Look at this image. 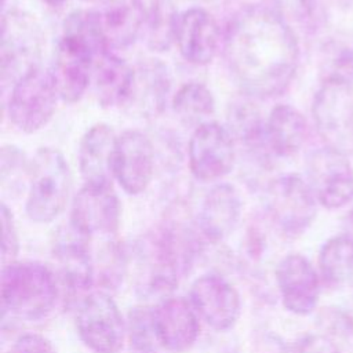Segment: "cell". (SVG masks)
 <instances>
[{"label": "cell", "instance_id": "obj_1", "mask_svg": "<svg viewBox=\"0 0 353 353\" xmlns=\"http://www.w3.org/2000/svg\"><path fill=\"white\" fill-rule=\"evenodd\" d=\"M226 65L240 88L254 98L283 94L292 83L299 46L277 11L248 6L229 21L223 39Z\"/></svg>", "mask_w": 353, "mask_h": 353}, {"label": "cell", "instance_id": "obj_2", "mask_svg": "<svg viewBox=\"0 0 353 353\" xmlns=\"http://www.w3.org/2000/svg\"><path fill=\"white\" fill-rule=\"evenodd\" d=\"M106 51L95 10H74L65 18L51 69L62 101L73 103L83 97L97 58Z\"/></svg>", "mask_w": 353, "mask_h": 353}, {"label": "cell", "instance_id": "obj_3", "mask_svg": "<svg viewBox=\"0 0 353 353\" xmlns=\"http://www.w3.org/2000/svg\"><path fill=\"white\" fill-rule=\"evenodd\" d=\"M0 291L3 310L26 320L47 316L58 298L54 273L36 261H14L4 265Z\"/></svg>", "mask_w": 353, "mask_h": 353}, {"label": "cell", "instance_id": "obj_4", "mask_svg": "<svg viewBox=\"0 0 353 353\" xmlns=\"http://www.w3.org/2000/svg\"><path fill=\"white\" fill-rule=\"evenodd\" d=\"M29 193L25 211L30 221L48 223L65 208L70 192V170L63 154L40 148L29 163Z\"/></svg>", "mask_w": 353, "mask_h": 353}, {"label": "cell", "instance_id": "obj_5", "mask_svg": "<svg viewBox=\"0 0 353 353\" xmlns=\"http://www.w3.org/2000/svg\"><path fill=\"white\" fill-rule=\"evenodd\" d=\"M58 98L51 70L33 68L11 85L7 105L10 121L25 134L37 132L52 119Z\"/></svg>", "mask_w": 353, "mask_h": 353}, {"label": "cell", "instance_id": "obj_6", "mask_svg": "<svg viewBox=\"0 0 353 353\" xmlns=\"http://www.w3.org/2000/svg\"><path fill=\"white\" fill-rule=\"evenodd\" d=\"M265 207L270 221L284 236L296 237L314 221L317 200L307 181L296 174H285L266 186Z\"/></svg>", "mask_w": 353, "mask_h": 353}, {"label": "cell", "instance_id": "obj_7", "mask_svg": "<svg viewBox=\"0 0 353 353\" xmlns=\"http://www.w3.org/2000/svg\"><path fill=\"white\" fill-rule=\"evenodd\" d=\"M76 328L80 339L95 353H117L124 345L127 324L103 290L85 294L77 306Z\"/></svg>", "mask_w": 353, "mask_h": 353}, {"label": "cell", "instance_id": "obj_8", "mask_svg": "<svg viewBox=\"0 0 353 353\" xmlns=\"http://www.w3.org/2000/svg\"><path fill=\"white\" fill-rule=\"evenodd\" d=\"M1 26V81L6 85L39 66L43 32L32 15L14 10L3 14Z\"/></svg>", "mask_w": 353, "mask_h": 353}, {"label": "cell", "instance_id": "obj_9", "mask_svg": "<svg viewBox=\"0 0 353 353\" xmlns=\"http://www.w3.org/2000/svg\"><path fill=\"white\" fill-rule=\"evenodd\" d=\"M316 130L325 146L345 154L353 153V88L323 83L312 103Z\"/></svg>", "mask_w": 353, "mask_h": 353}, {"label": "cell", "instance_id": "obj_10", "mask_svg": "<svg viewBox=\"0 0 353 353\" xmlns=\"http://www.w3.org/2000/svg\"><path fill=\"white\" fill-rule=\"evenodd\" d=\"M307 183L319 204L336 210L353 200V165L347 154L324 146L306 160Z\"/></svg>", "mask_w": 353, "mask_h": 353}, {"label": "cell", "instance_id": "obj_11", "mask_svg": "<svg viewBox=\"0 0 353 353\" xmlns=\"http://www.w3.org/2000/svg\"><path fill=\"white\" fill-rule=\"evenodd\" d=\"M189 168L200 181H215L230 172L236 160L234 137L216 121H204L188 145Z\"/></svg>", "mask_w": 353, "mask_h": 353}, {"label": "cell", "instance_id": "obj_12", "mask_svg": "<svg viewBox=\"0 0 353 353\" xmlns=\"http://www.w3.org/2000/svg\"><path fill=\"white\" fill-rule=\"evenodd\" d=\"M189 301L199 317L216 331L233 328L241 313L237 290L222 276L214 273L203 274L192 283Z\"/></svg>", "mask_w": 353, "mask_h": 353}, {"label": "cell", "instance_id": "obj_13", "mask_svg": "<svg viewBox=\"0 0 353 353\" xmlns=\"http://www.w3.org/2000/svg\"><path fill=\"white\" fill-rule=\"evenodd\" d=\"M154 172V149L148 135L127 130L117 137L113 176L121 189L132 196L145 192Z\"/></svg>", "mask_w": 353, "mask_h": 353}, {"label": "cell", "instance_id": "obj_14", "mask_svg": "<svg viewBox=\"0 0 353 353\" xmlns=\"http://www.w3.org/2000/svg\"><path fill=\"white\" fill-rule=\"evenodd\" d=\"M121 205L112 186L84 185L74 196L69 223L87 237L113 236L120 225Z\"/></svg>", "mask_w": 353, "mask_h": 353}, {"label": "cell", "instance_id": "obj_15", "mask_svg": "<svg viewBox=\"0 0 353 353\" xmlns=\"http://www.w3.org/2000/svg\"><path fill=\"white\" fill-rule=\"evenodd\" d=\"M274 274L283 306L288 312L305 316L316 309L320 296V280L303 255H285L279 261Z\"/></svg>", "mask_w": 353, "mask_h": 353}, {"label": "cell", "instance_id": "obj_16", "mask_svg": "<svg viewBox=\"0 0 353 353\" xmlns=\"http://www.w3.org/2000/svg\"><path fill=\"white\" fill-rule=\"evenodd\" d=\"M90 240L70 223L55 236L52 254L62 283L70 292L83 294L94 284L95 265L90 252Z\"/></svg>", "mask_w": 353, "mask_h": 353}, {"label": "cell", "instance_id": "obj_17", "mask_svg": "<svg viewBox=\"0 0 353 353\" xmlns=\"http://www.w3.org/2000/svg\"><path fill=\"white\" fill-rule=\"evenodd\" d=\"M221 43L219 28L214 17L200 7H192L178 15L175 44L185 61L193 65L210 63Z\"/></svg>", "mask_w": 353, "mask_h": 353}, {"label": "cell", "instance_id": "obj_18", "mask_svg": "<svg viewBox=\"0 0 353 353\" xmlns=\"http://www.w3.org/2000/svg\"><path fill=\"white\" fill-rule=\"evenodd\" d=\"M154 328L163 349L182 353L190 349L200 334L199 314L190 301L165 296L153 307Z\"/></svg>", "mask_w": 353, "mask_h": 353}, {"label": "cell", "instance_id": "obj_19", "mask_svg": "<svg viewBox=\"0 0 353 353\" xmlns=\"http://www.w3.org/2000/svg\"><path fill=\"white\" fill-rule=\"evenodd\" d=\"M243 211L239 190L229 183L212 186L200 204L197 226L211 243H221L237 226Z\"/></svg>", "mask_w": 353, "mask_h": 353}, {"label": "cell", "instance_id": "obj_20", "mask_svg": "<svg viewBox=\"0 0 353 353\" xmlns=\"http://www.w3.org/2000/svg\"><path fill=\"white\" fill-rule=\"evenodd\" d=\"M117 135L109 124L98 123L83 135L79 146V168L84 185L112 186Z\"/></svg>", "mask_w": 353, "mask_h": 353}, {"label": "cell", "instance_id": "obj_21", "mask_svg": "<svg viewBox=\"0 0 353 353\" xmlns=\"http://www.w3.org/2000/svg\"><path fill=\"white\" fill-rule=\"evenodd\" d=\"M95 11L109 51L130 47L143 30L146 8L142 0H102Z\"/></svg>", "mask_w": 353, "mask_h": 353}, {"label": "cell", "instance_id": "obj_22", "mask_svg": "<svg viewBox=\"0 0 353 353\" xmlns=\"http://www.w3.org/2000/svg\"><path fill=\"white\" fill-rule=\"evenodd\" d=\"M265 139L269 153L291 157L305 145L309 127L305 116L291 105L274 106L265 120Z\"/></svg>", "mask_w": 353, "mask_h": 353}, {"label": "cell", "instance_id": "obj_23", "mask_svg": "<svg viewBox=\"0 0 353 353\" xmlns=\"http://www.w3.org/2000/svg\"><path fill=\"white\" fill-rule=\"evenodd\" d=\"M135 70L123 58L110 51L99 55L94 63L92 81L97 99L103 108L125 105L134 84Z\"/></svg>", "mask_w": 353, "mask_h": 353}, {"label": "cell", "instance_id": "obj_24", "mask_svg": "<svg viewBox=\"0 0 353 353\" xmlns=\"http://www.w3.org/2000/svg\"><path fill=\"white\" fill-rule=\"evenodd\" d=\"M134 70V84L125 105L143 117H153L163 110L167 102L170 91L167 68L157 61H148Z\"/></svg>", "mask_w": 353, "mask_h": 353}, {"label": "cell", "instance_id": "obj_25", "mask_svg": "<svg viewBox=\"0 0 353 353\" xmlns=\"http://www.w3.org/2000/svg\"><path fill=\"white\" fill-rule=\"evenodd\" d=\"M323 83L353 85V30L342 29L324 43L320 57Z\"/></svg>", "mask_w": 353, "mask_h": 353}, {"label": "cell", "instance_id": "obj_26", "mask_svg": "<svg viewBox=\"0 0 353 353\" xmlns=\"http://www.w3.org/2000/svg\"><path fill=\"white\" fill-rule=\"evenodd\" d=\"M319 268L324 281L331 285L353 280V240L345 234L327 240L319 254Z\"/></svg>", "mask_w": 353, "mask_h": 353}, {"label": "cell", "instance_id": "obj_27", "mask_svg": "<svg viewBox=\"0 0 353 353\" xmlns=\"http://www.w3.org/2000/svg\"><path fill=\"white\" fill-rule=\"evenodd\" d=\"M265 123L259 110L247 99L237 101L229 106L228 128L232 135L251 149L269 153L265 139Z\"/></svg>", "mask_w": 353, "mask_h": 353}, {"label": "cell", "instance_id": "obj_28", "mask_svg": "<svg viewBox=\"0 0 353 353\" xmlns=\"http://www.w3.org/2000/svg\"><path fill=\"white\" fill-rule=\"evenodd\" d=\"M178 12L168 0H154L146 8L143 30L146 34L148 46L157 51L168 50L175 41V29Z\"/></svg>", "mask_w": 353, "mask_h": 353}, {"label": "cell", "instance_id": "obj_29", "mask_svg": "<svg viewBox=\"0 0 353 353\" xmlns=\"http://www.w3.org/2000/svg\"><path fill=\"white\" fill-rule=\"evenodd\" d=\"M174 112L188 123L208 117L215 110V99L210 88L201 83H186L172 97Z\"/></svg>", "mask_w": 353, "mask_h": 353}, {"label": "cell", "instance_id": "obj_30", "mask_svg": "<svg viewBox=\"0 0 353 353\" xmlns=\"http://www.w3.org/2000/svg\"><path fill=\"white\" fill-rule=\"evenodd\" d=\"M125 324L132 353H159L161 345L154 328L153 307L148 305L131 307Z\"/></svg>", "mask_w": 353, "mask_h": 353}, {"label": "cell", "instance_id": "obj_31", "mask_svg": "<svg viewBox=\"0 0 353 353\" xmlns=\"http://www.w3.org/2000/svg\"><path fill=\"white\" fill-rule=\"evenodd\" d=\"M99 259L98 280L105 290L116 288L123 279L125 270V251L123 245L112 243L109 244Z\"/></svg>", "mask_w": 353, "mask_h": 353}, {"label": "cell", "instance_id": "obj_32", "mask_svg": "<svg viewBox=\"0 0 353 353\" xmlns=\"http://www.w3.org/2000/svg\"><path fill=\"white\" fill-rule=\"evenodd\" d=\"M0 222H1V263L8 265L15 261L19 252V239L14 216L11 210L1 203L0 207Z\"/></svg>", "mask_w": 353, "mask_h": 353}, {"label": "cell", "instance_id": "obj_33", "mask_svg": "<svg viewBox=\"0 0 353 353\" xmlns=\"http://www.w3.org/2000/svg\"><path fill=\"white\" fill-rule=\"evenodd\" d=\"M10 353H57L52 343L39 334H23L12 343Z\"/></svg>", "mask_w": 353, "mask_h": 353}, {"label": "cell", "instance_id": "obj_34", "mask_svg": "<svg viewBox=\"0 0 353 353\" xmlns=\"http://www.w3.org/2000/svg\"><path fill=\"white\" fill-rule=\"evenodd\" d=\"M283 18L302 21L312 14L313 0H268Z\"/></svg>", "mask_w": 353, "mask_h": 353}, {"label": "cell", "instance_id": "obj_35", "mask_svg": "<svg viewBox=\"0 0 353 353\" xmlns=\"http://www.w3.org/2000/svg\"><path fill=\"white\" fill-rule=\"evenodd\" d=\"M296 353H341L336 345L325 335H307L298 345Z\"/></svg>", "mask_w": 353, "mask_h": 353}, {"label": "cell", "instance_id": "obj_36", "mask_svg": "<svg viewBox=\"0 0 353 353\" xmlns=\"http://www.w3.org/2000/svg\"><path fill=\"white\" fill-rule=\"evenodd\" d=\"M342 229L343 234L353 240V204L349 207V210L345 212L342 218Z\"/></svg>", "mask_w": 353, "mask_h": 353}, {"label": "cell", "instance_id": "obj_37", "mask_svg": "<svg viewBox=\"0 0 353 353\" xmlns=\"http://www.w3.org/2000/svg\"><path fill=\"white\" fill-rule=\"evenodd\" d=\"M43 1H46V3H48V4H51V6H59V4L65 3L66 0H43Z\"/></svg>", "mask_w": 353, "mask_h": 353}, {"label": "cell", "instance_id": "obj_38", "mask_svg": "<svg viewBox=\"0 0 353 353\" xmlns=\"http://www.w3.org/2000/svg\"><path fill=\"white\" fill-rule=\"evenodd\" d=\"M84 1H98V0H84Z\"/></svg>", "mask_w": 353, "mask_h": 353}]
</instances>
